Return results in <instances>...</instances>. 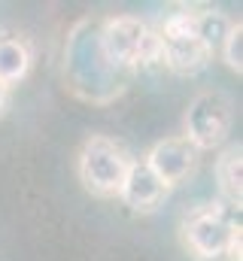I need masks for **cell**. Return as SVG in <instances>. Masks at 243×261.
I'll list each match as a JSON object with an SVG mask.
<instances>
[{
	"instance_id": "7c38bea8",
	"label": "cell",
	"mask_w": 243,
	"mask_h": 261,
	"mask_svg": "<svg viewBox=\"0 0 243 261\" xmlns=\"http://www.w3.org/2000/svg\"><path fill=\"white\" fill-rule=\"evenodd\" d=\"M6 103H9V88H6V85H0V116L6 113Z\"/></svg>"
},
{
	"instance_id": "5b68a950",
	"label": "cell",
	"mask_w": 243,
	"mask_h": 261,
	"mask_svg": "<svg viewBox=\"0 0 243 261\" xmlns=\"http://www.w3.org/2000/svg\"><path fill=\"white\" fill-rule=\"evenodd\" d=\"M231 231H234V222L222 210H198L182 225L185 246L198 258H219V255H225Z\"/></svg>"
},
{
	"instance_id": "7a4b0ae2",
	"label": "cell",
	"mask_w": 243,
	"mask_h": 261,
	"mask_svg": "<svg viewBox=\"0 0 243 261\" xmlns=\"http://www.w3.org/2000/svg\"><path fill=\"white\" fill-rule=\"evenodd\" d=\"M101 43H104V52L110 55V61L128 73H134L137 67L161 64L158 34L134 15L104 18L101 21Z\"/></svg>"
},
{
	"instance_id": "6da1fadb",
	"label": "cell",
	"mask_w": 243,
	"mask_h": 261,
	"mask_svg": "<svg viewBox=\"0 0 243 261\" xmlns=\"http://www.w3.org/2000/svg\"><path fill=\"white\" fill-rule=\"evenodd\" d=\"M64 82L88 103H110L125 94L131 73L110 61L101 43V18H82L73 24L64 46Z\"/></svg>"
},
{
	"instance_id": "277c9868",
	"label": "cell",
	"mask_w": 243,
	"mask_h": 261,
	"mask_svg": "<svg viewBox=\"0 0 243 261\" xmlns=\"http://www.w3.org/2000/svg\"><path fill=\"white\" fill-rule=\"evenodd\" d=\"M231 134V100L222 91H201L185 110V140L204 152L216 149Z\"/></svg>"
},
{
	"instance_id": "3957f363",
	"label": "cell",
	"mask_w": 243,
	"mask_h": 261,
	"mask_svg": "<svg viewBox=\"0 0 243 261\" xmlns=\"http://www.w3.org/2000/svg\"><path fill=\"white\" fill-rule=\"evenodd\" d=\"M134 158L119 140L110 137H88L79 152V179L98 197H116L121 182L131 170Z\"/></svg>"
},
{
	"instance_id": "ba28073f",
	"label": "cell",
	"mask_w": 243,
	"mask_h": 261,
	"mask_svg": "<svg viewBox=\"0 0 243 261\" xmlns=\"http://www.w3.org/2000/svg\"><path fill=\"white\" fill-rule=\"evenodd\" d=\"M34 61L31 43L18 34H0V85H12L28 76Z\"/></svg>"
},
{
	"instance_id": "9c48e42d",
	"label": "cell",
	"mask_w": 243,
	"mask_h": 261,
	"mask_svg": "<svg viewBox=\"0 0 243 261\" xmlns=\"http://www.w3.org/2000/svg\"><path fill=\"white\" fill-rule=\"evenodd\" d=\"M216 182L222 197L240 210L243 203V149L240 143H231L222 149V155L216 158Z\"/></svg>"
},
{
	"instance_id": "30bf717a",
	"label": "cell",
	"mask_w": 243,
	"mask_h": 261,
	"mask_svg": "<svg viewBox=\"0 0 243 261\" xmlns=\"http://www.w3.org/2000/svg\"><path fill=\"white\" fill-rule=\"evenodd\" d=\"M222 58L234 73H243V24H228L222 37Z\"/></svg>"
},
{
	"instance_id": "8992f818",
	"label": "cell",
	"mask_w": 243,
	"mask_h": 261,
	"mask_svg": "<svg viewBox=\"0 0 243 261\" xmlns=\"http://www.w3.org/2000/svg\"><path fill=\"white\" fill-rule=\"evenodd\" d=\"M198 155L201 152L185 137H167V140H161V143H155L149 149V155H146L143 164L164 182V189H174V186L185 182L195 173Z\"/></svg>"
},
{
	"instance_id": "52a82bcc",
	"label": "cell",
	"mask_w": 243,
	"mask_h": 261,
	"mask_svg": "<svg viewBox=\"0 0 243 261\" xmlns=\"http://www.w3.org/2000/svg\"><path fill=\"white\" fill-rule=\"evenodd\" d=\"M167 192H171V189H164V182H161L143 161H134L131 170H128V176H125V182H121L119 197L134 210V213H155V210L164 203Z\"/></svg>"
},
{
	"instance_id": "8fae6325",
	"label": "cell",
	"mask_w": 243,
	"mask_h": 261,
	"mask_svg": "<svg viewBox=\"0 0 243 261\" xmlns=\"http://www.w3.org/2000/svg\"><path fill=\"white\" fill-rule=\"evenodd\" d=\"M240 234H243V228L240 225H234L231 240H228V249H225V255H228L231 261H240Z\"/></svg>"
}]
</instances>
